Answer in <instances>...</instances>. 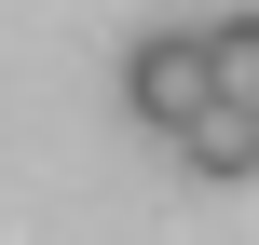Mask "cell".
Here are the masks:
<instances>
[{"label":"cell","mask_w":259,"mask_h":245,"mask_svg":"<svg viewBox=\"0 0 259 245\" xmlns=\"http://www.w3.org/2000/svg\"><path fill=\"white\" fill-rule=\"evenodd\" d=\"M205 95L219 109H259V14H219L205 27Z\"/></svg>","instance_id":"obj_3"},{"label":"cell","mask_w":259,"mask_h":245,"mask_svg":"<svg viewBox=\"0 0 259 245\" xmlns=\"http://www.w3.org/2000/svg\"><path fill=\"white\" fill-rule=\"evenodd\" d=\"M164 150H178L191 177H259V109H219V95H205V109L164 136Z\"/></svg>","instance_id":"obj_2"},{"label":"cell","mask_w":259,"mask_h":245,"mask_svg":"<svg viewBox=\"0 0 259 245\" xmlns=\"http://www.w3.org/2000/svg\"><path fill=\"white\" fill-rule=\"evenodd\" d=\"M123 109H137L150 136H178V123L205 109V27H150V41L123 55Z\"/></svg>","instance_id":"obj_1"}]
</instances>
